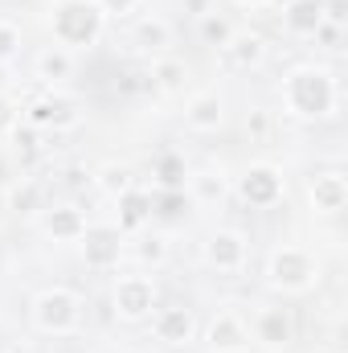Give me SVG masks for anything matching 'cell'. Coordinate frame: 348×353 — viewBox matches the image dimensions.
<instances>
[{"label": "cell", "instance_id": "6da1fadb", "mask_svg": "<svg viewBox=\"0 0 348 353\" xmlns=\"http://www.w3.org/2000/svg\"><path fill=\"white\" fill-rule=\"evenodd\" d=\"M340 103V90L328 66H295L283 79V107L295 119H328Z\"/></svg>", "mask_w": 348, "mask_h": 353}, {"label": "cell", "instance_id": "7a4b0ae2", "mask_svg": "<svg viewBox=\"0 0 348 353\" xmlns=\"http://www.w3.org/2000/svg\"><path fill=\"white\" fill-rule=\"evenodd\" d=\"M102 12L94 8V0H58L50 12V29L54 41L66 50H90L102 37Z\"/></svg>", "mask_w": 348, "mask_h": 353}, {"label": "cell", "instance_id": "3957f363", "mask_svg": "<svg viewBox=\"0 0 348 353\" xmlns=\"http://www.w3.org/2000/svg\"><path fill=\"white\" fill-rule=\"evenodd\" d=\"M266 279H270V288H279V292H287V296H303V292L316 288L320 263H316V255H312L307 247L287 243V247H274V251H270Z\"/></svg>", "mask_w": 348, "mask_h": 353}, {"label": "cell", "instance_id": "277c9868", "mask_svg": "<svg viewBox=\"0 0 348 353\" xmlns=\"http://www.w3.org/2000/svg\"><path fill=\"white\" fill-rule=\"evenodd\" d=\"M33 325L50 337H66L83 325V296L74 288H45L33 300Z\"/></svg>", "mask_w": 348, "mask_h": 353}, {"label": "cell", "instance_id": "5b68a950", "mask_svg": "<svg viewBox=\"0 0 348 353\" xmlns=\"http://www.w3.org/2000/svg\"><path fill=\"white\" fill-rule=\"evenodd\" d=\"M25 123L37 132H70L83 123V103L62 90H45L25 107Z\"/></svg>", "mask_w": 348, "mask_h": 353}, {"label": "cell", "instance_id": "8992f818", "mask_svg": "<svg viewBox=\"0 0 348 353\" xmlns=\"http://www.w3.org/2000/svg\"><path fill=\"white\" fill-rule=\"evenodd\" d=\"M123 243H127V234H123L115 222H87V230H83V239H78L83 263H87L90 271H111V267H119Z\"/></svg>", "mask_w": 348, "mask_h": 353}, {"label": "cell", "instance_id": "52a82bcc", "mask_svg": "<svg viewBox=\"0 0 348 353\" xmlns=\"http://www.w3.org/2000/svg\"><path fill=\"white\" fill-rule=\"evenodd\" d=\"M156 300H160V292H156V279H148V275H123L111 292V304L123 321H148Z\"/></svg>", "mask_w": 348, "mask_h": 353}, {"label": "cell", "instance_id": "ba28073f", "mask_svg": "<svg viewBox=\"0 0 348 353\" xmlns=\"http://www.w3.org/2000/svg\"><path fill=\"white\" fill-rule=\"evenodd\" d=\"M283 193H287V176L279 173L274 165H250V169L242 173V181H238V197H242L246 205H254V210L279 205Z\"/></svg>", "mask_w": 348, "mask_h": 353}, {"label": "cell", "instance_id": "9c48e42d", "mask_svg": "<svg viewBox=\"0 0 348 353\" xmlns=\"http://www.w3.org/2000/svg\"><path fill=\"white\" fill-rule=\"evenodd\" d=\"M246 255H250V247H246L242 230H213L205 239V263L221 275H238L246 267Z\"/></svg>", "mask_w": 348, "mask_h": 353}, {"label": "cell", "instance_id": "30bf717a", "mask_svg": "<svg viewBox=\"0 0 348 353\" xmlns=\"http://www.w3.org/2000/svg\"><path fill=\"white\" fill-rule=\"evenodd\" d=\"M152 337L160 345H188L197 337V316L188 304H164L152 312Z\"/></svg>", "mask_w": 348, "mask_h": 353}, {"label": "cell", "instance_id": "8fae6325", "mask_svg": "<svg viewBox=\"0 0 348 353\" xmlns=\"http://www.w3.org/2000/svg\"><path fill=\"white\" fill-rule=\"evenodd\" d=\"M205 345L213 353H242L250 345V325L238 316V312H217L213 321H209V329H205Z\"/></svg>", "mask_w": 348, "mask_h": 353}, {"label": "cell", "instance_id": "7c38bea8", "mask_svg": "<svg viewBox=\"0 0 348 353\" xmlns=\"http://www.w3.org/2000/svg\"><path fill=\"white\" fill-rule=\"evenodd\" d=\"M221 54L234 70H259L266 62V54H270V46H266V37L259 29H234V37L221 46Z\"/></svg>", "mask_w": 348, "mask_h": 353}, {"label": "cell", "instance_id": "4fadbf2b", "mask_svg": "<svg viewBox=\"0 0 348 353\" xmlns=\"http://www.w3.org/2000/svg\"><path fill=\"white\" fill-rule=\"evenodd\" d=\"M307 201H312L316 214L336 218V214L348 205V181L340 173H316L312 185H307Z\"/></svg>", "mask_w": 348, "mask_h": 353}, {"label": "cell", "instance_id": "5bb4252c", "mask_svg": "<svg viewBox=\"0 0 348 353\" xmlns=\"http://www.w3.org/2000/svg\"><path fill=\"white\" fill-rule=\"evenodd\" d=\"M226 123V99L217 90H201L184 103V128L188 132H217Z\"/></svg>", "mask_w": 348, "mask_h": 353}, {"label": "cell", "instance_id": "9a60e30c", "mask_svg": "<svg viewBox=\"0 0 348 353\" xmlns=\"http://www.w3.org/2000/svg\"><path fill=\"white\" fill-rule=\"evenodd\" d=\"M41 230L54 243H78L87 230V214L78 205H45L41 210Z\"/></svg>", "mask_w": 348, "mask_h": 353}, {"label": "cell", "instance_id": "2e32d148", "mask_svg": "<svg viewBox=\"0 0 348 353\" xmlns=\"http://www.w3.org/2000/svg\"><path fill=\"white\" fill-rule=\"evenodd\" d=\"M283 29L291 37H320V29H324V0H287L283 4Z\"/></svg>", "mask_w": 348, "mask_h": 353}, {"label": "cell", "instance_id": "e0dca14e", "mask_svg": "<svg viewBox=\"0 0 348 353\" xmlns=\"http://www.w3.org/2000/svg\"><path fill=\"white\" fill-rule=\"evenodd\" d=\"M131 46L140 50V54H168V46H173V25L164 21V17H156V12H148V17H140L135 21V29H131Z\"/></svg>", "mask_w": 348, "mask_h": 353}, {"label": "cell", "instance_id": "ac0fdd59", "mask_svg": "<svg viewBox=\"0 0 348 353\" xmlns=\"http://www.w3.org/2000/svg\"><path fill=\"white\" fill-rule=\"evenodd\" d=\"M115 210H119V230L127 234V230H144L148 226V218H152V210H156V197L148 193V189H127L123 197H115Z\"/></svg>", "mask_w": 348, "mask_h": 353}, {"label": "cell", "instance_id": "d6986e66", "mask_svg": "<svg viewBox=\"0 0 348 353\" xmlns=\"http://www.w3.org/2000/svg\"><path fill=\"white\" fill-rule=\"evenodd\" d=\"M250 337L262 341L266 350H283L291 341V316H287V308H262L259 316H254Z\"/></svg>", "mask_w": 348, "mask_h": 353}, {"label": "cell", "instance_id": "ffe728a7", "mask_svg": "<svg viewBox=\"0 0 348 353\" xmlns=\"http://www.w3.org/2000/svg\"><path fill=\"white\" fill-rule=\"evenodd\" d=\"M33 74L41 79V83H66L70 74H74V50H66V46H45L41 54H37V62H33Z\"/></svg>", "mask_w": 348, "mask_h": 353}, {"label": "cell", "instance_id": "44dd1931", "mask_svg": "<svg viewBox=\"0 0 348 353\" xmlns=\"http://www.w3.org/2000/svg\"><path fill=\"white\" fill-rule=\"evenodd\" d=\"M152 181H156V189L160 193H184V185H188V165H184V157L180 152H160L156 161H152Z\"/></svg>", "mask_w": 348, "mask_h": 353}, {"label": "cell", "instance_id": "7402d4cb", "mask_svg": "<svg viewBox=\"0 0 348 353\" xmlns=\"http://www.w3.org/2000/svg\"><path fill=\"white\" fill-rule=\"evenodd\" d=\"M4 201H8L12 214H37V210H45V189H41V181H33V176H17V181L4 189Z\"/></svg>", "mask_w": 348, "mask_h": 353}, {"label": "cell", "instance_id": "603a6c76", "mask_svg": "<svg viewBox=\"0 0 348 353\" xmlns=\"http://www.w3.org/2000/svg\"><path fill=\"white\" fill-rule=\"evenodd\" d=\"M188 193H193V201H201V205H217V201H226V193H230V181L221 169H201V173H188V185H184Z\"/></svg>", "mask_w": 348, "mask_h": 353}, {"label": "cell", "instance_id": "cb8c5ba5", "mask_svg": "<svg viewBox=\"0 0 348 353\" xmlns=\"http://www.w3.org/2000/svg\"><path fill=\"white\" fill-rule=\"evenodd\" d=\"M188 83V62L184 58H173V54H160L152 58V87L164 90V94H180Z\"/></svg>", "mask_w": 348, "mask_h": 353}, {"label": "cell", "instance_id": "d4e9b609", "mask_svg": "<svg viewBox=\"0 0 348 353\" xmlns=\"http://www.w3.org/2000/svg\"><path fill=\"white\" fill-rule=\"evenodd\" d=\"M94 185L115 201V197H123L127 189H135V173H131V165H102V169L94 173Z\"/></svg>", "mask_w": 348, "mask_h": 353}, {"label": "cell", "instance_id": "484cf974", "mask_svg": "<svg viewBox=\"0 0 348 353\" xmlns=\"http://www.w3.org/2000/svg\"><path fill=\"white\" fill-rule=\"evenodd\" d=\"M8 136H12V152H17V161H21L25 169L41 161V132H37V128H29V123H17Z\"/></svg>", "mask_w": 348, "mask_h": 353}, {"label": "cell", "instance_id": "4316f807", "mask_svg": "<svg viewBox=\"0 0 348 353\" xmlns=\"http://www.w3.org/2000/svg\"><path fill=\"white\" fill-rule=\"evenodd\" d=\"M197 33H201V41L205 46H213V50H221L230 37H234V25L213 8V12H205V17H197Z\"/></svg>", "mask_w": 348, "mask_h": 353}, {"label": "cell", "instance_id": "83f0119b", "mask_svg": "<svg viewBox=\"0 0 348 353\" xmlns=\"http://www.w3.org/2000/svg\"><path fill=\"white\" fill-rule=\"evenodd\" d=\"M135 259L144 267H164L168 263V239L164 234H144L135 243Z\"/></svg>", "mask_w": 348, "mask_h": 353}, {"label": "cell", "instance_id": "f1b7e54d", "mask_svg": "<svg viewBox=\"0 0 348 353\" xmlns=\"http://www.w3.org/2000/svg\"><path fill=\"white\" fill-rule=\"evenodd\" d=\"M21 54V25L0 17V62H12Z\"/></svg>", "mask_w": 348, "mask_h": 353}, {"label": "cell", "instance_id": "f546056e", "mask_svg": "<svg viewBox=\"0 0 348 353\" xmlns=\"http://www.w3.org/2000/svg\"><path fill=\"white\" fill-rule=\"evenodd\" d=\"M17 119H21V107L12 103V94H8V90H0V132H12V128H17Z\"/></svg>", "mask_w": 348, "mask_h": 353}, {"label": "cell", "instance_id": "4dcf8cb0", "mask_svg": "<svg viewBox=\"0 0 348 353\" xmlns=\"http://www.w3.org/2000/svg\"><path fill=\"white\" fill-rule=\"evenodd\" d=\"M94 8L102 17H131L140 8V0H94Z\"/></svg>", "mask_w": 348, "mask_h": 353}, {"label": "cell", "instance_id": "1f68e13d", "mask_svg": "<svg viewBox=\"0 0 348 353\" xmlns=\"http://www.w3.org/2000/svg\"><path fill=\"white\" fill-rule=\"evenodd\" d=\"M348 21V0H324V25L340 29Z\"/></svg>", "mask_w": 348, "mask_h": 353}, {"label": "cell", "instance_id": "d6a6232c", "mask_svg": "<svg viewBox=\"0 0 348 353\" xmlns=\"http://www.w3.org/2000/svg\"><path fill=\"white\" fill-rule=\"evenodd\" d=\"M246 132H250L254 140H266V132H270V115H266V111H250V115H246Z\"/></svg>", "mask_w": 348, "mask_h": 353}, {"label": "cell", "instance_id": "836d02e7", "mask_svg": "<svg viewBox=\"0 0 348 353\" xmlns=\"http://www.w3.org/2000/svg\"><path fill=\"white\" fill-rule=\"evenodd\" d=\"M184 8H188V12H197V17L213 12V8H209V0H184Z\"/></svg>", "mask_w": 348, "mask_h": 353}, {"label": "cell", "instance_id": "e575fe53", "mask_svg": "<svg viewBox=\"0 0 348 353\" xmlns=\"http://www.w3.org/2000/svg\"><path fill=\"white\" fill-rule=\"evenodd\" d=\"M242 8H262V4H270V0H238Z\"/></svg>", "mask_w": 348, "mask_h": 353}, {"label": "cell", "instance_id": "d590c367", "mask_svg": "<svg viewBox=\"0 0 348 353\" xmlns=\"http://www.w3.org/2000/svg\"><path fill=\"white\" fill-rule=\"evenodd\" d=\"M0 353H4V350H0Z\"/></svg>", "mask_w": 348, "mask_h": 353}]
</instances>
